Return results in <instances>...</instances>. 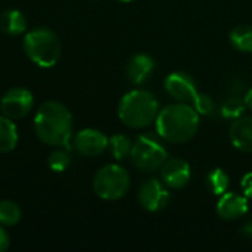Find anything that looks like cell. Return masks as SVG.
I'll list each match as a JSON object with an SVG mask.
<instances>
[{
	"instance_id": "obj_11",
	"label": "cell",
	"mask_w": 252,
	"mask_h": 252,
	"mask_svg": "<svg viewBox=\"0 0 252 252\" xmlns=\"http://www.w3.org/2000/svg\"><path fill=\"white\" fill-rule=\"evenodd\" d=\"M192 177L190 165L182 158L167 159L161 167V180L170 189H183Z\"/></svg>"
},
{
	"instance_id": "obj_22",
	"label": "cell",
	"mask_w": 252,
	"mask_h": 252,
	"mask_svg": "<svg viewBox=\"0 0 252 252\" xmlns=\"http://www.w3.org/2000/svg\"><path fill=\"white\" fill-rule=\"evenodd\" d=\"M247 109V103H245V99H239V97H229L223 106H221V114L224 118H232V120H236L239 117L244 115Z\"/></svg>"
},
{
	"instance_id": "obj_28",
	"label": "cell",
	"mask_w": 252,
	"mask_h": 252,
	"mask_svg": "<svg viewBox=\"0 0 252 252\" xmlns=\"http://www.w3.org/2000/svg\"><path fill=\"white\" fill-rule=\"evenodd\" d=\"M120 1H123V3H131V1H136V0H120Z\"/></svg>"
},
{
	"instance_id": "obj_8",
	"label": "cell",
	"mask_w": 252,
	"mask_h": 252,
	"mask_svg": "<svg viewBox=\"0 0 252 252\" xmlns=\"http://www.w3.org/2000/svg\"><path fill=\"white\" fill-rule=\"evenodd\" d=\"M139 204L143 210L149 213H159L162 211L170 201V193L167 186L157 179H151L139 188L137 193Z\"/></svg>"
},
{
	"instance_id": "obj_6",
	"label": "cell",
	"mask_w": 252,
	"mask_h": 252,
	"mask_svg": "<svg viewBox=\"0 0 252 252\" xmlns=\"http://www.w3.org/2000/svg\"><path fill=\"white\" fill-rule=\"evenodd\" d=\"M133 165L145 173H155L168 159L167 149L152 134H140L134 142L130 154Z\"/></svg>"
},
{
	"instance_id": "obj_25",
	"label": "cell",
	"mask_w": 252,
	"mask_h": 252,
	"mask_svg": "<svg viewBox=\"0 0 252 252\" xmlns=\"http://www.w3.org/2000/svg\"><path fill=\"white\" fill-rule=\"evenodd\" d=\"M10 245V238H9V233L7 230L4 229V226L0 224V252L6 251Z\"/></svg>"
},
{
	"instance_id": "obj_12",
	"label": "cell",
	"mask_w": 252,
	"mask_h": 252,
	"mask_svg": "<svg viewBox=\"0 0 252 252\" xmlns=\"http://www.w3.org/2000/svg\"><path fill=\"white\" fill-rule=\"evenodd\" d=\"M248 198L245 195H238L235 192H224L219 196L216 211L221 220L235 221L247 216L248 213Z\"/></svg>"
},
{
	"instance_id": "obj_1",
	"label": "cell",
	"mask_w": 252,
	"mask_h": 252,
	"mask_svg": "<svg viewBox=\"0 0 252 252\" xmlns=\"http://www.w3.org/2000/svg\"><path fill=\"white\" fill-rule=\"evenodd\" d=\"M199 118L201 115L192 103L176 102L158 112L155 128L162 140L180 145L195 137L199 128Z\"/></svg>"
},
{
	"instance_id": "obj_9",
	"label": "cell",
	"mask_w": 252,
	"mask_h": 252,
	"mask_svg": "<svg viewBox=\"0 0 252 252\" xmlns=\"http://www.w3.org/2000/svg\"><path fill=\"white\" fill-rule=\"evenodd\" d=\"M164 89L176 102L192 103L198 94L196 81L190 74L183 71L168 74L164 80Z\"/></svg>"
},
{
	"instance_id": "obj_13",
	"label": "cell",
	"mask_w": 252,
	"mask_h": 252,
	"mask_svg": "<svg viewBox=\"0 0 252 252\" xmlns=\"http://www.w3.org/2000/svg\"><path fill=\"white\" fill-rule=\"evenodd\" d=\"M230 143L244 154H252V117H239L229 127Z\"/></svg>"
},
{
	"instance_id": "obj_23",
	"label": "cell",
	"mask_w": 252,
	"mask_h": 252,
	"mask_svg": "<svg viewBox=\"0 0 252 252\" xmlns=\"http://www.w3.org/2000/svg\"><path fill=\"white\" fill-rule=\"evenodd\" d=\"M192 105H193V108L196 109V112L199 115H210L214 111V100L208 94L198 93L196 97L193 99Z\"/></svg>"
},
{
	"instance_id": "obj_10",
	"label": "cell",
	"mask_w": 252,
	"mask_h": 252,
	"mask_svg": "<svg viewBox=\"0 0 252 252\" xmlns=\"http://www.w3.org/2000/svg\"><path fill=\"white\" fill-rule=\"evenodd\" d=\"M108 143L109 139L105 136V133L96 128H84L78 131L74 140V146L78 154L89 158L103 154L108 149Z\"/></svg>"
},
{
	"instance_id": "obj_5",
	"label": "cell",
	"mask_w": 252,
	"mask_h": 252,
	"mask_svg": "<svg viewBox=\"0 0 252 252\" xmlns=\"http://www.w3.org/2000/svg\"><path fill=\"white\" fill-rule=\"evenodd\" d=\"M130 189V174L118 164L102 167L93 177L94 193L105 201H118L127 195Z\"/></svg>"
},
{
	"instance_id": "obj_15",
	"label": "cell",
	"mask_w": 252,
	"mask_h": 252,
	"mask_svg": "<svg viewBox=\"0 0 252 252\" xmlns=\"http://www.w3.org/2000/svg\"><path fill=\"white\" fill-rule=\"evenodd\" d=\"M0 30L7 35H21L27 30V19L21 10L9 9L0 16Z\"/></svg>"
},
{
	"instance_id": "obj_16",
	"label": "cell",
	"mask_w": 252,
	"mask_h": 252,
	"mask_svg": "<svg viewBox=\"0 0 252 252\" xmlns=\"http://www.w3.org/2000/svg\"><path fill=\"white\" fill-rule=\"evenodd\" d=\"M18 145V128L12 118L3 115L0 117V152H12Z\"/></svg>"
},
{
	"instance_id": "obj_7",
	"label": "cell",
	"mask_w": 252,
	"mask_h": 252,
	"mask_svg": "<svg viewBox=\"0 0 252 252\" xmlns=\"http://www.w3.org/2000/svg\"><path fill=\"white\" fill-rule=\"evenodd\" d=\"M32 103H34V96L28 89L15 87L3 94L0 100V109L3 115L12 120H18L25 117L32 109Z\"/></svg>"
},
{
	"instance_id": "obj_4",
	"label": "cell",
	"mask_w": 252,
	"mask_h": 252,
	"mask_svg": "<svg viewBox=\"0 0 252 252\" xmlns=\"http://www.w3.org/2000/svg\"><path fill=\"white\" fill-rule=\"evenodd\" d=\"M22 44L28 59L40 68H52L61 58V41L58 35L46 27H38L28 31Z\"/></svg>"
},
{
	"instance_id": "obj_20",
	"label": "cell",
	"mask_w": 252,
	"mask_h": 252,
	"mask_svg": "<svg viewBox=\"0 0 252 252\" xmlns=\"http://www.w3.org/2000/svg\"><path fill=\"white\" fill-rule=\"evenodd\" d=\"M22 211L15 201L3 199L0 201V224L4 227H12L19 223Z\"/></svg>"
},
{
	"instance_id": "obj_18",
	"label": "cell",
	"mask_w": 252,
	"mask_h": 252,
	"mask_svg": "<svg viewBox=\"0 0 252 252\" xmlns=\"http://www.w3.org/2000/svg\"><path fill=\"white\" fill-rule=\"evenodd\" d=\"M205 185L213 195L220 196L224 192H227L229 185H230V177L223 168H214L207 174Z\"/></svg>"
},
{
	"instance_id": "obj_19",
	"label": "cell",
	"mask_w": 252,
	"mask_h": 252,
	"mask_svg": "<svg viewBox=\"0 0 252 252\" xmlns=\"http://www.w3.org/2000/svg\"><path fill=\"white\" fill-rule=\"evenodd\" d=\"M131 148H133V142L128 136L123 134V133H117L114 136L109 137V143H108V149L111 152V155L117 159V161H123L127 157H130L131 154Z\"/></svg>"
},
{
	"instance_id": "obj_21",
	"label": "cell",
	"mask_w": 252,
	"mask_h": 252,
	"mask_svg": "<svg viewBox=\"0 0 252 252\" xmlns=\"http://www.w3.org/2000/svg\"><path fill=\"white\" fill-rule=\"evenodd\" d=\"M71 164V157L66 152V148L63 149H56L49 155L47 165L52 171L55 173H63Z\"/></svg>"
},
{
	"instance_id": "obj_24",
	"label": "cell",
	"mask_w": 252,
	"mask_h": 252,
	"mask_svg": "<svg viewBox=\"0 0 252 252\" xmlns=\"http://www.w3.org/2000/svg\"><path fill=\"white\" fill-rule=\"evenodd\" d=\"M241 189H242V193L248 199H252V171L244 174V177L241 180Z\"/></svg>"
},
{
	"instance_id": "obj_14",
	"label": "cell",
	"mask_w": 252,
	"mask_h": 252,
	"mask_svg": "<svg viewBox=\"0 0 252 252\" xmlns=\"http://www.w3.org/2000/svg\"><path fill=\"white\" fill-rule=\"evenodd\" d=\"M154 69H155V61L146 53H137L130 58L126 68V74L131 84L140 86L152 75Z\"/></svg>"
},
{
	"instance_id": "obj_27",
	"label": "cell",
	"mask_w": 252,
	"mask_h": 252,
	"mask_svg": "<svg viewBox=\"0 0 252 252\" xmlns=\"http://www.w3.org/2000/svg\"><path fill=\"white\" fill-rule=\"evenodd\" d=\"M245 233H248L250 236H252V221L248 226H245Z\"/></svg>"
},
{
	"instance_id": "obj_3",
	"label": "cell",
	"mask_w": 252,
	"mask_h": 252,
	"mask_svg": "<svg viewBox=\"0 0 252 252\" xmlns=\"http://www.w3.org/2000/svg\"><path fill=\"white\" fill-rule=\"evenodd\" d=\"M117 112L124 126L139 130L155 123L159 112V102L151 92L134 89L121 97Z\"/></svg>"
},
{
	"instance_id": "obj_26",
	"label": "cell",
	"mask_w": 252,
	"mask_h": 252,
	"mask_svg": "<svg viewBox=\"0 0 252 252\" xmlns=\"http://www.w3.org/2000/svg\"><path fill=\"white\" fill-rule=\"evenodd\" d=\"M245 103H247V108L252 111V89L247 93V96H245Z\"/></svg>"
},
{
	"instance_id": "obj_17",
	"label": "cell",
	"mask_w": 252,
	"mask_h": 252,
	"mask_svg": "<svg viewBox=\"0 0 252 252\" xmlns=\"http://www.w3.org/2000/svg\"><path fill=\"white\" fill-rule=\"evenodd\" d=\"M230 44L242 52V53H252V27L247 24L236 25L229 34Z\"/></svg>"
},
{
	"instance_id": "obj_2",
	"label": "cell",
	"mask_w": 252,
	"mask_h": 252,
	"mask_svg": "<svg viewBox=\"0 0 252 252\" xmlns=\"http://www.w3.org/2000/svg\"><path fill=\"white\" fill-rule=\"evenodd\" d=\"M34 130L37 137L44 145L53 148H68L72 136V115L61 102H44L35 112Z\"/></svg>"
}]
</instances>
